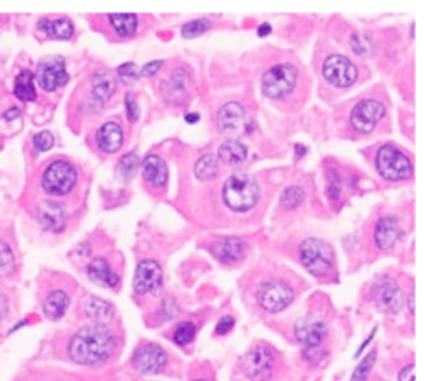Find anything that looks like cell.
Listing matches in <instances>:
<instances>
[{
  "mask_svg": "<svg viewBox=\"0 0 438 381\" xmlns=\"http://www.w3.org/2000/svg\"><path fill=\"white\" fill-rule=\"evenodd\" d=\"M209 27H211V22L206 21V19H195V21L187 22V25L183 26L181 34H183L185 38H195L200 36L202 33H206Z\"/></svg>",
  "mask_w": 438,
  "mask_h": 381,
  "instance_id": "cell-36",
  "label": "cell"
},
{
  "mask_svg": "<svg viewBox=\"0 0 438 381\" xmlns=\"http://www.w3.org/2000/svg\"><path fill=\"white\" fill-rule=\"evenodd\" d=\"M88 274L98 284H103L106 288H115L118 284V276L110 269L108 262L105 258H93L88 265Z\"/></svg>",
  "mask_w": 438,
  "mask_h": 381,
  "instance_id": "cell-23",
  "label": "cell"
},
{
  "mask_svg": "<svg viewBox=\"0 0 438 381\" xmlns=\"http://www.w3.org/2000/svg\"><path fill=\"white\" fill-rule=\"evenodd\" d=\"M271 31V26L269 25H262V27L259 29V34L260 36H264V34H267Z\"/></svg>",
  "mask_w": 438,
  "mask_h": 381,
  "instance_id": "cell-47",
  "label": "cell"
},
{
  "mask_svg": "<svg viewBox=\"0 0 438 381\" xmlns=\"http://www.w3.org/2000/svg\"><path fill=\"white\" fill-rule=\"evenodd\" d=\"M195 337V325L191 323V321H185V323H180L179 327L175 328L173 332V339L179 345H187L191 344Z\"/></svg>",
  "mask_w": 438,
  "mask_h": 381,
  "instance_id": "cell-35",
  "label": "cell"
},
{
  "mask_svg": "<svg viewBox=\"0 0 438 381\" xmlns=\"http://www.w3.org/2000/svg\"><path fill=\"white\" fill-rule=\"evenodd\" d=\"M260 188L257 182L248 175H233L226 180L223 188L224 203L235 212H247L254 209L259 202Z\"/></svg>",
  "mask_w": 438,
  "mask_h": 381,
  "instance_id": "cell-2",
  "label": "cell"
},
{
  "mask_svg": "<svg viewBox=\"0 0 438 381\" xmlns=\"http://www.w3.org/2000/svg\"><path fill=\"white\" fill-rule=\"evenodd\" d=\"M86 315H88L94 323L106 325L112 320L113 308L110 302L100 300V298H91V300L86 302Z\"/></svg>",
  "mask_w": 438,
  "mask_h": 381,
  "instance_id": "cell-27",
  "label": "cell"
},
{
  "mask_svg": "<svg viewBox=\"0 0 438 381\" xmlns=\"http://www.w3.org/2000/svg\"><path fill=\"white\" fill-rule=\"evenodd\" d=\"M218 125L219 131L230 137L247 135L254 128V121H252L248 112L238 103H228L219 109Z\"/></svg>",
  "mask_w": 438,
  "mask_h": 381,
  "instance_id": "cell-7",
  "label": "cell"
},
{
  "mask_svg": "<svg viewBox=\"0 0 438 381\" xmlns=\"http://www.w3.org/2000/svg\"><path fill=\"white\" fill-rule=\"evenodd\" d=\"M118 76L122 77V79H127V81H132L137 77V67L134 64H124L118 67Z\"/></svg>",
  "mask_w": 438,
  "mask_h": 381,
  "instance_id": "cell-39",
  "label": "cell"
},
{
  "mask_svg": "<svg viewBox=\"0 0 438 381\" xmlns=\"http://www.w3.org/2000/svg\"><path fill=\"white\" fill-rule=\"evenodd\" d=\"M38 26L39 29L45 31L50 38H55V40H70L74 34V25L69 19H55V21L41 19Z\"/></svg>",
  "mask_w": 438,
  "mask_h": 381,
  "instance_id": "cell-25",
  "label": "cell"
},
{
  "mask_svg": "<svg viewBox=\"0 0 438 381\" xmlns=\"http://www.w3.org/2000/svg\"><path fill=\"white\" fill-rule=\"evenodd\" d=\"M384 105L375 100H365L358 103L356 108L351 113V123L358 132L368 133L377 127V123L384 119Z\"/></svg>",
  "mask_w": 438,
  "mask_h": 381,
  "instance_id": "cell-12",
  "label": "cell"
},
{
  "mask_svg": "<svg viewBox=\"0 0 438 381\" xmlns=\"http://www.w3.org/2000/svg\"><path fill=\"white\" fill-rule=\"evenodd\" d=\"M298 72L293 65L279 64L267 70L262 77V91L267 98L281 100L293 91Z\"/></svg>",
  "mask_w": 438,
  "mask_h": 381,
  "instance_id": "cell-6",
  "label": "cell"
},
{
  "mask_svg": "<svg viewBox=\"0 0 438 381\" xmlns=\"http://www.w3.org/2000/svg\"><path fill=\"white\" fill-rule=\"evenodd\" d=\"M53 144H55V139L50 132H39L34 135V139H33L34 149L39 152L50 151V149L53 147Z\"/></svg>",
  "mask_w": 438,
  "mask_h": 381,
  "instance_id": "cell-37",
  "label": "cell"
},
{
  "mask_svg": "<svg viewBox=\"0 0 438 381\" xmlns=\"http://www.w3.org/2000/svg\"><path fill=\"white\" fill-rule=\"evenodd\" d=\"M233 323H235V321H233L231 316L221 318L218 328H216V333H218V335H224V333H228L233 328Z\"/></svg>",
  "mask_w": 438,
  "mask_h": 381,
  "instance_id": "cell-42",
  "label": "cell"
},
{
  "mask_svg": "<svg viewBox=\"0 0 438 381\" xmlns=\"http://www.w3.org/2000/svg\"><path fill=\"white\" fill-rule=\"evenodd\" d=\"M322 72L323 77L337 88H349L358 79L356 67L342 55H333V57L327 58L323 62Z\"/></svg>",
  "mask_w": 438,
  "mask_h": 381,
  "instance_id": "cell-10",
  "label": "cell"
},
{
  "mask_svg": "<svg viewBox=\"0 0 438 381\" xmlns=\"http://www.w3.org/2000/svg\"><path fill=\"white\" fill-rule=\"evenodd\" d=\"M366 46H368V43H366L365 40H360V38H358V36H353V50L358 55H365L366 53Z\"/></svg>",
  "mask_w": 438,
  "mask_h": 381,
  "instance_id": "cell-43",
  "label": "cell"
},
{
  "mask_svg": "<svg viewBox=\"0 0 438 381\" xmlns=\"http://www.w3.org/2000/svg\"><path fill=\"white\" fill-rule=\"evenodd\" d=\"M115 91V79L108 72H98L93 79V96L105 103Z\"/></svg>",
  "mask_w": 438,
  "mask_h": 381,
  "instance_id": "cell-28",
  "label": "cell"
},
{
  "mask_svg": "<svg viewBox=\"0 0 438 381\" xmlns=\"http://www.w3.org/2000/svg\"><path fill=\"white\" fill-rule=\"evenodd\" d=\"M167 361L168 357L163 347H160L157 344H144L134 354L132 364L139 373L155 375V373L163 371V368L167 366Z\"/></svg>",
  "mask_w": 438,
  "mask_h": 381,
  "instance_id": "cell-11",
  "label": "cell"
},
{
  "mask_svg": "<svg viewBox=\"0 0 438 381\" xmlns=\"http://www.w3.org/2000/svg\"><path fill=\"white\" fill-rule=\"evenodd\" d=\"M211 253L223 263H236L245 253V243L238 238H224L211 246Z\"/></svg>",
  "mask_w": 438,
  "mask_h": 381,
  "instance_id": "cell-17",
  "label": "cell"
},
{
  "mask_svg": "<svg viewBox=\"0 0 438 381\" xmlns=\"http://www.w3.org/2000/svg\"><path fill=\"white\" fill-rule=\"evenodd\" d=\"M161 65H163V60H156V62H151V64H146L144 67H142L141 76H144V77L155 76L157 70L161 69Z\"/></svg>",
  "mask_w": 438,
  "mask_h": 381,
  "instance_id": "cell-40",
  "label": "cell"
},
{
  "mask_svg": "<svg viewBox=\"0 0 438 381\" xmlns=\"http://www.w3.org/2000/svg\"><path fill=\"white\" fill-rule=\"evenodd\" d=\"M375 359H377V352L372 351L365 359L358 364V368L354 369L353 376H351V381H366L368 380L370 373H372V368L375 364Z\"/></svg>",
  "mask_w": 438,
  "mask_h": 381,
  "instance_id": "cell-33",
  "label": "cell"
},
{
  "mask_svg": "<svg viewBox=\"0 0 438 381\" xmlns=\"http://www.w3.org/2000/svg\"><path fill=\"white\" fill-rule=\"evenodd\" d=\"M219 171V163L214 156L207 154L202 156L195 164V176L199 180H211L218 175Z\"/></svg>",
  "mask_w": 438,
  "mask_h": 381,
  "instance_id": "cell-30",
  "label": "cell"
},
{
  "mask_svg": "<svg viewBox=\"0 0 438 381\" xmlns=\"http://www.w3.org/2000/svg\"><path fill=\"white\" fill-rule=\"evenodd\" d=\"M401 236V224L392 215L382 218L375 229V243L380 250H389L396 245V241Z\"/></svg>",
  "mask_w": 438,
  "mask_h": 381,
  "instance_id": "cell-18",
  "label": "cell"
},
{
  "mask_svg": "<svg viewBox=\"0 0 438 381\" xmlns=\"http://www.w3.org/2000/svg\"><path fill=\"white\" fill-rule=\"evenodd\" d=\"M96 144L103 152L113 154L124 144V131L117 121H106L96 133Z\"/></svg>",
  "mask_w": 438,
  "mask_h": 381,
  "instance_id": "cell-20",
  "label": "cell"
},
{
  "mask_svg": "<svg viewBox=\"0 0 438 381\" xmlns=\"http://www.w3.org/2000/svg\"><path fill=\"white\" fill-rule=\"evenodd\" d=\"M163 284V272L160 263L155 260H142L136 269L134 276V290L137 294L156 293Z\"/></svg>",
  "mask_w": 438,
  "mask_h": 381,
  "instance_id": "cell-13",
  "label": "cell"
},
{
  "mask_svg": "<svg viewBox=\"0 0 438 381\" xmlns=\"http://www.w3.org/2000/svg\"><path fill=\"white\" fill-rule=\"evenodd\" d=\"M377 170L390 182H401L413 176V164L399 149L385 145L377 154Z\"/></svg>",
  "mask_w": 438,
  "mask_h": 381,
  "instance_id": "cell-5",
  "label": "cell"
},
{
  "mask_svg": "<svg viewBox=\"0 0 438 381\" xmlns=\"http://www.w3.org/2000/svg\"><path fill=\"white\" fill-rule=\"evenodd\" d=\"M37 79L45 91L52 93L55 89L62 88L69 81V74H67L64 60L62 58H50L39 64Z\"/></svg>",
  "mask_w": 438,
  "mask_h": 381,
  "instance_id": "cell-14",
  "label": "cell"
},
{
  "mask_svg": "<svg viewBox=\"0 0 438 381\" xmlns=\"http://www.w3.org/2000/svg\"><path fill=\"white\" fill-rule=\"evenodd\" d=\"M6 312H7V300L4 294H0V320L6 315Z\"/></svg>",
  "mask_w": 438,
  "mask_h": 381,
  "instance_id": "cell-46",
  "label": "cell"
},
{
  "mask_svg": "<svg viewBox=\"0 0 438 381\" xmlns=\"http://www.w3.org/2000/svg\"><path fill=\"white\" fill-rule=\"evenodd\" d=\"M274 369V352L269 345H255L248 354L243 357V371L248 378L255 381L267 380Z\"/></svg>",
  "mask_w": 438,
  "mask_h": 381,
  "instance_id": "cell-9",
  "label": "cell"
},
{
  "mask_svg": "<svg viewBox=\"0 0 438 381\" xmlns=\"http://www.w3.org/2000/svg\"><path fill=\"white\" fill-rule=\"evenodd\" d=\"M125 105H127L129 120L136 121L137 119H139V105H137V101L134 100L132 94H127V98H125Z\"/></svg>",
  "mask_w": 438,
  "mask_h": 381,
  "instance_id": "cell-38",
  "label": "cell"
},
{
  "mask_svg": "<svg viewBox=\"0 0 438 381\" xmlns=\"http://www.w3.org/2000/svg\"><path fill=\"white\" fill-rule=\"evenodd\" d=\"M195 120H199V115H188L187 116L188 123H195Z\"/></svg>",
  "mask_w": 438,
  "mask_h": 381,
  "instance_id": "cell-48",
  "label": "cell"
},
{
  "mask_svg": "<svg viewBox=\"0 0 438 381\" xmlns=\"http://www.w3.org/2000/svg\"><path fill=\"white\" fill-rule=\"evenodd\" d=\"M193 381H206V380H193Z\"/></svg>",
  "mask_w": 438,
  "mask_h": 381,
  "instance_id": "cell-50",
  "label": "cell"
},
{
  "mask_svg": "<svg viewBox=\"0 0 438 381\" xmlns=\"http://www.w3.org/2000/svg\"><path fill=\"white\" fill-rule=\"evenodd\" d=\"M327 197L335 200L339 197V180L337 176L333 175L329 178V187H327Z\"/></svg>",
  "mask_w": 438,
  "mask_h": 381,
  "instance_id": "cell-41",
  "label": "cell"
},
{
  "mask_svg": "<svg viewBox=\"0 0 438 381\" xmlns=\"http://www.w3.org/2000/svg\"><path fill=\"white\" fill-rule=\"evenodd\" d=\"M14 94L21 101H34L37 100V88H34V74L31 70H21L15 77Z\"/></svg>",
  "mask_w": 438,
  "mask_h": 381,
  "instance_id": "cell-26",
  "label": "cell"
},
{
  "mask_svg": "<svg viewBox=\"0 0 438 381\" xmlns=\"http://www.w3.org/2000/svg\"><path fill=\"white\" fill-rule=\"evenodd\" d=\"M409 309H411V313H414V293L409 298Z\"/></svg>",
  "mask_w": 438,
  "mask_h": 381,
  "instance_id": "cell-49",
  "label": "cell"
},
{
  "mask_svg": "<svg viewBox=\"0 0 438 381\" xmlns=\"http://www.w3.org/2000/svg\"><path fill=\"white\" fill-rule=\"evenodd\" d=\"M115 335L106 325L93 323L77 330L69 342V356L77 364H100L115 352Z\"/></svg>",
  "mask_w": 438,
  "mask_h": 381,
  "instance_id": "cell-1",
  "label": "cell"
},
{
  "mask_svg": "<svg viewBox=\"0 0 438 381\" xmlns=\"http://www.w3.org/2000/svg\"><path fill=\"white\" fill-rule=\"evenodd\" d=\"M137 168H139V156H137L136 152H129V154H125L124 158L120 159V164H118V175H120L122 178L129 180L136 175Z\"/></svg>",
  "mask_w": 438,
  "mask_h": 381,
  "instance_id": "cell-32",
  "label": "cell"
},
{
  "mask_svg": "<svg viewBox=\"0 0 438 381\" xmlns=\"http://www.w3.org/2000/svg\"><path fill=\"white\" fill-rule=\"evenodd\" d=\"M69 294L65 290H52V293L46 296L45 302H43V313L49 320H60L65 315L67 308H69Z\"/></svg>",
  "mask_w": 438,
  "mask_h": 381,
  "instance_id": "cell-22",
  "label": "cell"
},
{
  "mask_svg": "<svg viewBox=\"0 0 438 381\" xmlns=\"http://www.w3.org/2000/svg\"><path fill=\"white\" fill-rule=\"evenodd\" d=\"M293 289L281 281H267L260 284L257 290V301L260 308L267 313H279L286 309L293 301Z\"/></svg>",
  "mask_w": 438,
  "mask_h": 381,
  "instance_id": "cell-8",
  "label": "cell"
},
{
  "mask_svg": "<svg viewBox=\"0 0 438 381\" xmlns=\"http://www.w3.org/2000/svg\"><path fill=\"white\" fill-rule=\"evenodd\" d=\"M399 381H414V366H406L402 368L399 373Z\"/></svg>",
  "mask_w": 438,
  "mask_h": 381,
  "instance_id": "cell-44",
  "label": "cell"
},
{
  "mask_svg": "<svg viewBox=\"0 0 438 381\" xmlns=\"http://www.w3.org/2000/svg\"><path fill=\"white\" fill-rule=\"evenodd\" d=\"M247 156V147L238 140L231 139L219 145V161L228 166H240L242 163H245Z\"/></svg>",
  "mask_w": 438,
  "mask_h": 381,
  "instance_id": "cell-24",
  "label": "cell"
},
{
  "mask_svg": "<svg viewBox=\"0 0 438 381\" xmlns=\"http://www.w3.org/2000/svg\"><path fill=\"white\" fill-rule=\"evenodd\" d=\"M295 335L307 349H317L327 339V328L314 318H302L295 325Z\"/></svg>",
  "mask_w": 438,
  "mask_h": 381,
  "instance_id": "cell-15",
  "label": "cell"
},
{
  "mask_svg": "<svg viewBox=\"0 0 438 381\" xmlns=\"http://www.w3.org/2000/svg\"><path fill=\"white\" fill-rule=\"evenodd\" d=\"M299 258L305 269L317 277H326L334 269V253L321 239H305L299 246Z\"/></svg>",
  "mask_w": 438,
  "mask_h": 381,
  "instance_id": "cell-3",
  "label": "cell"
},
{
  "mask_svg": "<svg viewBox=\"0 0 438 381\" xmlns=\"http://www.w3.org/2000/svg\"><path fill=\"white\" fill-rule=\"evenodd\" d=\"M77 182L76 168L69 163V161L57 159L49 164L41 178L43 190L53 197H62L67 195L74 188Z\"/></svg>",
  "mask_w": 438,
  "mask_h": 381,
  "instance_id": "cell-4",
  "label": "cell"
},
{
  "mask_svg": "<svg viewBox=\"0 0 438 381\" xmlns=\"http://www.w3.org/2000/svg\"><path fill=\"white\" fill-rule=\"evenodd\" d=\"M375 301H377L378 308L384 309L385 313H397L402 306V293L399 286L387 279L375 289Z\"/></svg>",
  "mask_w": 438,
  "mask_h": 381,
  "instance_id": "cell-16",
  "label": "cell"
},
{
  "mask_svg": "<svg viewBox=\"0 0 438 381\" xmlns=\"http://www.w3.org/2000/svg\"><path fill=\"white\" fill-rule=\"evenodd\" d=\"M142 175H144L146 182L156 188L165 187L168 182L167 164H165L163 159L157 158V156H149L144 161V164H142Z\"/></svg>",
  "mask_w": 438,
  "mask_h": 381,
  "instance_id": "cell-21",
  "label": "cell"
},
{
  "mask_svg": "<svg viewBox=\"0 0 438 381\" xmlns=\"http://www.w3.org/2000/svg\"><path fill=\"white\" fill-rule=\"evenodd\" d=\"M303 199H305V195H303L302 188L290 187V188H286V190H284V194L281 197V203H283L284 209L291 210V209H297L299 203L303 202Z\"/></svg>",
  "mask_w": 438,
  "mask_h": 381,
  "instance_id": "cell-34",
  "label": "cell"
},
{
  "mask_svg": "<svg viewBox=\"0 0 438 381\" xmlns=\"http://www.w3.org/2000/svg\"><path fill=\"white\" fill-rule=\"evenodd\" d=\"M110 22H112L113 29L120 38L132 36L137 31V15L134 14H112L110 15Z\"/></svg>",
  "mask_w": 438,
  "mask_h": 381,
  "instance_id": "cell-29",
  "label": "cell"
},
{
  "mask_svg": "<svg viewBox=\"0 0 438 381\" xmlns=\"http://www.w3.org/2000/svg\"><path fill=\"white\" fill-rule=\"evenodd\" d=\"M38 219L46 229L60 231L65 224L67 210L62 203L58 202H41L38 206Z\"/></svg>",
  "mask_w": 438,
  "mask_h": 381,
  "instance_id": "cell-19",
  "label": "cell"
},
{
  "mask_svg": "<svg viewBox=\"0 0 438 381\" xmlns=\"http://www.w3.org/2000/svg\"><path fill=\"white\" fill-rule=\"evenodd\" d=\"M18 116H21V109H19L18 106H13V108H11L9 112L4 113V119H6L7 121H11V120L18 119Z\"/></svg>",
  "mask_w": 438,
  "mask_h": 381,
  "instance_id": "cell-45",
  "label": "cell"
},
{
  "mask_svg": "<svg viewBox=\"0 0 438 381\" xmlns=\"http://www.w3.org/2000/svg\"><path fill=\"white\" fill-rule=\"evenodd\" d=\"M15 258L11 246L6 241H0V277H7L14 272Z\"/></svg>",
  "mask_w": 438,
  "mask_h": 381,
  "instance_id": "cell-31",
  "label": "cell"
}]
</instances>
